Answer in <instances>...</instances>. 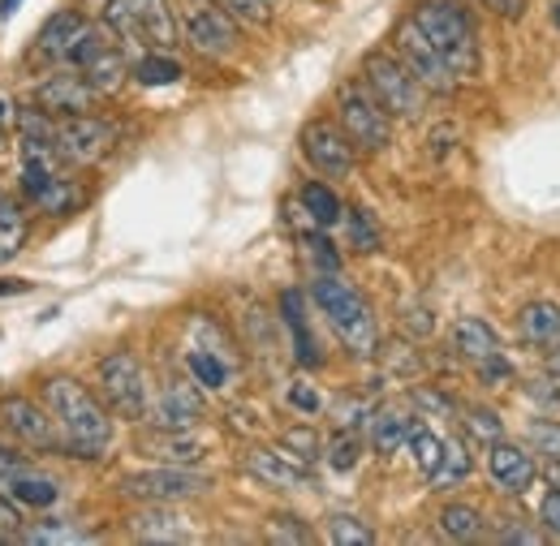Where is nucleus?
I'll list each match as a JSON object with an SVG mask.
<instances>
[{
  "instance_id": "nucleus-53",
  "label": "nucleus",
  "mask_w": 560,
  "mask_h": 546,
  "mask_svg": "<svg viewBox=\"0 0 560 546\" xmlns=\"http://www.w3.org/2000/svg\"><path fill=\"white\" fill-rule=\"evenodd\" d=\"M26 288H31L26 280H0V297H4V293H26Z\"/></svg>"
},
{
  "instance_id": "nucleus-54",
  "label": "nucleus",
  "mask_w": 560,
  "mask_h": 546,
  "mask_svg": "<svg viewBox=\"0 0 560 546\" xmlns=\"http://www.w3.org/2000/svg\"><path fill=\"white\" fill-rule=\"evenodd\" d=\"M548 370H552V375L560 379V344L552 348V357H548Z\"/></svg>"
},
{
  "instance_id": "nucleus-4",
  "label": "nucleus",
  "mask_w": 560,
  "mask_h": 546,
  "mask_svg": "<svg viewBox=\"0 0 560 546\" xmlns=\"http://www.w3.org/2000/svg\"><path fill=\"white\" fill-rule=\"evenodd\" d=\"M104 26L126 39L139 44L147 52H168L177 44V13L168 9V0H108L104 4Z\"/></svg>"
},
{
  "instance_id": "nucleus-7",
  "label": "nucleus",
  "mask_w": 560,
  "mask_h": 546,
  "mask_svg": "<svg viewBox=\"0 0 560 546\" xmlns=\"http://www.w3.org/2000/svg\"><path fill=\"white\" fill-rule=\"evenodd\" d=\"M337 126L358 151H384L393 142V112L366 91V82H346L337 91Z\"/></svg>"
},
{
  "instance_id": "nucleus-29",
  "label": "nucleus",
  "mask_w": 560,
  "mask_h": 546,
  "mask_svg": "<svg viewBox=\"0 0 560 546\" xmlns=\"http://www.w3.org/2000/svg\"><path fill=\"white\" fill-rule=\"evenodd\" d=\"M298 203H302V211L311 215L315 228H332V224H341V215H346V206H341V199H337V190L324 186V181H306L302 194H298Z\"/></svg>"
},
{
  "instance_id": "nucleus-27",
  "label": "nucleus",
  "mask_w": 560,
  "mask_h": 546,
  "mask_svg": "<svg viewBox=\"0 0 560 546\" xmlns=\"http://www.w3.org/2000/svg\"><path fill=\"white\" fill-rule=\"evenodd\" d=\"M470 470H475V461H470L466 443L462 439H444L440 465L427 474V482H431V490H453V486H462V482L470 478Z\"/></svg>"
},
{
  "instance_id": "nucleus-5",
  "label": "nucleus",
  "mask_w": 560,
  "mask_h": 546,
  "mask_svg": "<svg viewBox=\"0 0 560 546\" xmlns=\"http://www.w3.org/2000/svg\"><path fill=\"white\" fill-rule=\"evenodd\" d=\"M95 388H100V401L108 405V413L126 417V422H142L151 410V383H147V370L130 348H113L100 357L95 366Z\"/></svg>"
},
{
  "instance_id": "nucleus-18",
  "label": "nucleus",
  "mask_w": 560,
  "mask_h": 546,
  "mask_svg": "<svg viewBox=\"0 0 560 546\" xmlns=\"http://www.w3.org/2000/svg\"><path fill=\"white\" fill-rule=\"evenodd\" d=\"M147 417L155 426H168V430H186L203 417V396L190 388V383H164V392L151 401Z\"/></svg>"
},
{
  "instance_id": "nucleus-16",
  "label": "nucleus",
  "mask_w": 560,
  "mask_h": 546,
  "mask_svg": "<svg viewBox=\"0 0 560 546\" xmlns=\"http://www.w3.org/2000/svg\"><path fill=\"white\" fill-rule=\"evenodd\" d=\"M142 456L160 461V465H199L208 456V439L195 435V426L186 430H168V426H155L151 435L139 439Z\"/></svg>"
},
{
  "instance_id": "nucleus-52",
  "label": "nucleus",
  "mask_w": 560,
  "mask_h": 546,
  "mask_svg": "<svg viewBox=\"0 0 560 546\" xmlns=\"http://www.w3.org/2000/svg\"><path fill=\"white\" fill-rule=\"evenodd\" d=\"M415 401L427 405V410H440V413L453 410V405H448V396H440V392H415Z\"/></svg>"
},
{
  "instance_id": "nucleus-56",
  "label": "nucleus",
  "mask_w": 560,
  "mask_h": 546,
  "mask_svg": "<svg viewBox=\"0 0 560 546\" xmlns=\"http://www.w3.org/2000/svg\"><path fill=\"white\" fill-rule=\"evenodd\" d=\"M13 9H18V0H0V13H4V17H9Z\"/></svg>"
},
{
  "instance_id": "nucleus-12",
  "label": "nucleus",
  "mask_w": 560,
  "mask_h": 546,
  "mask_svg": "<svg viewBox=\"0 0 560 546\" xmlns=\"http://www.w3.org/2000/svg\"><path fill=\"white\" fill-rule=\"evenodd\" d=\"M0 426L26 443V448H39V452H61V430H57V417L48 413V405L31 401V396H4L0 401Z\"/></svg>"
},
{
  "instance_id": "nucleus-24",
  "label": "nucleus",
  "mask_w": 560,
  "mask_h": 546,
  "mask_svg": "<svg viewBox=\"0 0 560 546\" xmlns=\"http://www.w3.org/2000/svg\"><path fill=\"white\" fill-rule=\"evenodd\" d=\"M366 430H371V448H375L380 456H393V452L406 448V439H410V430H415V417L401 410H380V413H371Z\"/></svg>"
},
{
  "instance_id": "nucleus-10",
  "label": "nucleus",
  "mask_w": 560,
  "mask_h": 546,
  "mask_svg": "<svg viewBox=\"0 0 560 546\" xmlns=\"http://www.w3.org/2000/svg\"><path fill=\"white\" fill-rule=\"evenodd\" d=\"M298 142H302V155L311 159V168L324 173V177L341 181V177H350L353 164H358V146H353L350 134L337 121H324V117L306 121Z\"/></svg>"
},
{
  "instance_id": "nucleus-31",
  "label": "nucleus",
  "mask_w": 560,
  "mask_h": 546,
  "mask_svg": "<svg viewBox=\"0 0 560 546\" xmlns=\"http://www.w3.org/2000/svg\"><path fill=\"white\" fill-rule=\"evenodd\" d=\"M186 366H190L195 383L208 388V392H220V388L229 383V366H224V357H220L215 348H190V353H186Z\"/></svg>"
},
{
  "instance_id": "nucleus-38",
  "label": "nucleus",
  "mask_w": 560,
  "mask_h": 546,
  "mask_svg": "<svg viewBox=\"0 0 560 546\" xmlns=\"http://www.w3.org/2000/svg\"><path fill=\"white\" fill-rule=\"evenodd\" d=\"M406 448H410V456H415V465H419L422 474H431L435 465H440V452H444V439L435 435V430H427L415 422V430H410V439H406Z\"/></svg>"
},
{
  "instance_id": "nucleus-19",
  "label": "nucleus",
  "mask_w": 560,
  "mask_h": 546,
  "mask_svg": "<svg viewBox=\"0 0 560 546\" xmlns=\"http://www.w3.org/2000/svg\"><path fill=\"white\" fill-rule=\"evenodd\" d=\"M130 530H135V538H142V543H190L195 538L190 521L182 512H173V503L142 508L139 517L130 521Z\"/></svg>"
},
{
  "instance_id": "nucleus-46",
  "label": "nucleus",
  "mask_w": 560,
  "mask_h": 546,
  "mask_svg": "<svg viewBox=\"0 0 560 546\" xmlns=\"http://www.w3.org/2000/svg\"><path fill=\"white\" fill-rule=\"evenodd\" d=\"M500 543H544V530H526L517 517H504L500 530H495Z\"/></svg>"
},
{
  "instance_id": "nucleus-1",
  "label": "nucleus",
  "mask_w": 560,
  "mask_h": 546,
  "mask_svg": "<svg viewBox=\"0 0 560 546\" xmlns=\"http://www.w3.org/2000/svg\"><path fill=\"white\" fill-rule=\"evenodd\" d=\"M44 405L57 417L61 430V456H82V461H100L113 443V413L108 405L82 388L70 375H52L44 379Z\"/></svg>"
},
{
  "instance_id": "nucleus-35",
  "label": "nucleus",
  "mask_w": 560,
  "mask_h": 546,
  "mask_svg": "<svg viewBox=\"0 0 560 546\" xmlns=\"http://www.w3.org/2000/svg\"><path fill=\"white\" fill-rule=\"evenodd\" d=\"M328 543L332 546H371L375 543V530L353 517V512H332L328 517Z\"/></svg>"
},
{
  "instance_id": "nucleus-13",
  "label": "nucleus",
  "mask_w": 560,
  "mask_h": 546,
  "mask_svg": "<svg viewBox=\"0 0 560 546\" xmlns=\"http://www.w3.org/2000/svg\"><path fill=\"white\" fill-rule=\"evenodd\" d=\"M113 146H117V130L108 121H100L95 112L61 117V126H57V151L66 164H100Z\"/></svg>"
},
{
  "instance_id": "nucleus-30",
  "label": "nucleus",
  "mask_w": 560,
  "mask_h": 546,
  "mask_svg": "<svg viewBox=\"0 0 560 546\" xmlns=\"http://www.w3.org/2000/svg\"><path fill=\"white\" fill-rule=\"evenodd\" d=\"M13 543H31V546L91 543V534H86V530H73V525H61V521H39V525H18Z\"/></svg>"
},
{
  "instance_id": "nucleus-20",
  "label": "nucleus",
  "mask_w": 560,
  "mask_h": 546,
  "mask_svg": "<svg viewBox=\"0 0 560 546\" xmlns=\"http://www.w3.org/2000/svg\"><path fill=\"white\" fill-rule=\"evenodd\" d=\"M453 348H457V357H466V361L479 366L483 357L500 353V336H495V328H491L488 319L466 314V319L453 323Z\"/></svg>"
},
{
  "instance_id": "nucleus-50",
  "label": "nucleus",
  "mask_w": 560,
  "mask_h": 546,
  "mask_svg": "<svg viewBox=\"0 0 560 546\" xmlns=\"http://www.w3.org/2000/svg\"><path fill=\"white\" fill-rule=\"evenodd\" d=\"M22 470H31V461L22 452H13V448H0V486L13 478V474H22Z\"/></svg>"
},
{
  "instance_id": "nucleus-43",
  "label": "nucleus",
  "mask_w": 560,
  "mask_h": 546,
  "mask_svg": "<svg viewBox=\"0 0 560 546\" xmlns=\"http://www.w3.org/2000/svg\"><path fill=\"white\" fill-rule=\"evenodd\" d=\"M466 435H475L479 443H495L504 435V422L491 410H466Z\"/></svg>"
},
{
  "instance_id": "nucleus-9",
  "label": "nucleus",
  "mask_w": 560,
  "mask_h": 546,
  "mask_svg": "<svg viewBox=\"0 0 560 546\" xmlns=\"http://www.w3.org/2000/svg\"><path fill=\"white\" fill-rule=\"evenodd\" d=\"M393 48H397V57L406 61V69L422 82V91L448 95V91L462 82V78L453 73V66L440 57V48H435V44L419 31V22H415V17L397 22V31H393Z\"/></svg>"
},
{
  "instance_id": "nucleus-34",
  "label": "nucleus",
  "mask_w": 560,
  "mask_h": 546,
  "mask_svg": "<svg viewBox=\"0 0 560 546\" xmlns=\"http://www.w3.org/2000/svg\"><path fill=\"white\" fill-rule=\"evenodd\" d=\"M358 456H362L358 430H353V426H337V435L324 443V461H328L337 474H350L353 465H358Z\"/></svg>"
},
{
  "instance_id": "nucleus-40",
  "label": "nucleus",
  "mask_w": 560,
  "mask_h": 546,
  "mask_svg": "<svg viewBox=\"0 0 560 546\" xmlns=\"http://www.w3.org/2000/svg\"><path fill=\"white\" fill-rule=\"evenodd\" d=\"M78 203H82V190L73 186L70 177H57V181L39 194V206L52 211V215H70V211H78Z\"/></svg>"
},
{
  "instance_id": "nucleus-55",
  "label": "nucleus",
  "mask_w": 560,
  "mask_h": 546,
  "mask_svg": "<svg viewBox=\"0 0 560 546\" xmlns=\"http://www.w3.org/2000/svg\"><path fill=\"white\" fill-rule=\"evenodd\" d=\"M548 478H552V486H560V461H552V470H548Z\"/></svg>"
},
{
  "instance_id": "nucleus-33",
  "label": "nucleus",
  "mask_w": 560,
  "mask_h": 546,
  "mask_svg": "<svg viewBox=\"0 0 560 546\" xmlns=\"http://www.w3.org/2000/svg\"><path fill=\"white\" fill-rule=\"evenodd\" d=\"M130 73L139 78L142 86H173L182 78V66L168 52H142L139 61L130 66Z\"/></svg>"
},
{
  "instance_id": "nucleus-23",
  "label": "nucleus",
  "mask_w": 560,
  "mask_h": 546,
  "mask_svg": "<svg viewBox=\"0 0 560 546\" xmlns=\"http://www.w3.org/2000/svg\"><path fill=\"white\" fill-rule=\"evenodd\" d=\"M280 310H284V323H289V336H293V357H298L302 366H319V361H324V353H319V344H315L311 328H306L302 293H298V288H289V293L280 297Z\"/></svg>"
},
{
  "instance_id": "nucleus-22",
  "label": "nucleus",
  "mask_w": 560,
  "mask_h": 546,
  "mask_svg": "<svg viewBox=\"0 0 560 546\" xmlns=\"http://www.w3.org/2000/svg\"><path fill=\"white\" fill-rule=\"evenodd\" d=\"M82 26H86V17L78 13V9H57L48 22H44V31H39V57H52V61H66V52H70V44L82 35Z\"/></svg>"
},
{
  "instance_id": "nucleus-47",
  "label": "nucleus",
  "mask_w": 560,
  "mask_h": 546,
  "mask_svg": "<svg viewBox=\"0 0 560 546\" xmlns=\"http://www.w3.org/2000/svg\"><path fill=\"white\" fill-rule=\"evenodd\" d=\"M306 246H311V259H315L324 272H337V268H341V259H337V250H332V241H328L324 233H311Z\"/></svg>"
},
{
  "instance_id": "nucleus-15",
  "label": "nucleus",
  "mask_w": 560,
  "mask_h": 546,
  "mask_svg": "<svg viewBox=\"0 0 560 546\" xmlns=\"http://www.w3.org/2000/svg\"><path fill=\"white\" fill-rule=\"evenodd\" d=\"M488 474L504 495H526V490L535 486V478H539L535 456H530L526 448L509 443L504 435H500L495 443H488Z\"/></svg>"
},
{
  "instance_id": "nucleus-39",
  "label": "nucleus",
  "mask_w": 560,
  "mask_h": 546,
  "mask_svg": "<svg viewBox=\"0 0 560 546\" xmlns=\"http://www.w3.org/2000/svg\"><path fill=\"white\" fill-rule=\"evenodd\" d=\"M346 228H350V241L353 250H362V254H375L380 250V228H375V219H371V211H362V206H346Z\"/></svg>"
},
{
  "instance_id": "nucleus-8",
  "label": "nucleus",
  "mask_w": 560,
  "mask_h": 546,
  "mask_svg": "<svg viewBox=\"0 0 560 546\" xmlns=\"http://www.w3.org/2000/svg\"><path fill=\"white\" fill-rule=\"evenodd\" d=\"M177 31L182 39L199 52V57H229L237 44H242V31H237V17L229 9H220L215 0H182L177 9Z\"/></svg>"
},
{
  "instance_id": "nucleus-49",
  "label": "nucleus",
  "mask_w": 560,
  "mask_h": 546,
  "mask_svg": "<svg viewBox=\"0 0 560 546\" xmlns=\"http://www.w3.org/2000/svg\"><path fill=\"white\" fill-rule=\"evenodd\" d=\"M22 237H26L22 224H0V263L13 259V254L22 250Z\"/></svg>"
},
{
  "instance_id": "nucleus-21",
  "label": "nucleus",
  "mask_w": 560,
  "mask_h": 546,
  "mask_svg": "<svg viewBox=\"0 0 560 546\" xmlns=\"http://www.w3.org/2000/svg\"><path fill=\"white\" fill-rule=\"evenodd\" d=\"M522 336L535 348H557L560 344V306L557 301H526L517 314Z\"/></svg>"
},
{
  "instance_id": "nucleus-3",
  "label": "nucleus",
  "mask_w": 560,
  "mask_h": 546,
  "mask_svg": "<svg viewBox=\"0 0 560 546\" xmlns=\"http://www.w3.org/2000/svg\"><path fill=\"white\" fill-rule=\"evenodd\" d=\"M315 306L324 310V319L332 323V332L341 336V344L350 348L353 357H371L380 348V328H375V314L366 306V297L346 284L337 272H319L315 288H311Z\"/></svg>"
},
{
  "instance_id": "nucleus-48",
  "label": "nucleus",
  "mask_w": 560,
  "mask_h": 546,
  "mask_svg": "<svg viewBox=\"0 0 560 546\" xmlns=\"http://www.w3.org/2000/svg\"><path fill=\"white\" fill-rule=\"evenodd\" d=\"M289 405L298 413H306V417L324 410V401H319V392H315L311 383H289Z\"/></svg>"
},
{
  "instance_id": "nucleus-51",
  "label": "nucleus",
  "mask_w": 560,
  "mask_h": 546,
  "mask_svg": "<svg viewBox=\"0 0 560 546\" xmlns=\"http://www.w3.org/2000/svg\"><path fill=\"white\" fill-rule=\"evenodd\" d=\"M488 13H495V17H509V22H517L522 13H526V0H479Z\"/></svg>"
},
{
  "instance_id": "nucleus-2",
  "label": "nucleus",
  "mask_w": 560,
  "mask_h": 546,
  "mask_svg": "<svg viewBox=\"0 0 560 546\" xmlns=\"http://www.w3.org/2000/svg\"><path fill=\"white\" fill-rule=\"evenodd\" d=\"M419 31L440 48V57L453 66L457 78H475L479 73V31L475 17L462 0H419L415 13Z\"/></svg>"
},
{
  "instance_id": "nucleus-28",
  "label": "nucleus",
  "mask_w": 560,
  "mask_h": 546,
  "mask_svg": "<svg viewBox=\"0 0 560 546\" xmlns=\"http://www.w3.org/2000/svg\"><path fill=\"white\" fill-rule=\"evenodd\" d=\"M435 525H440V534L448 543H475L483 534V512L475 503H444Z\"/></svg>"
},
{
  "instance_id": "nucleus-41",
  "label": "nucleus",
  "mask_w": 560,
  "mask_h": 546,
  "mask_svg": "<svg viewBox=\"0 0 560 546\" xmlns=\"http://www.w3.org/2000/svg\"><path fill=\"white\" fill-rule=\"evenodd\" d=\"M526 396H530V405L544 413H560V379L548 370V375H539V379H530L526 383Z\"/></svg>"
},
{
  "instance_id": "nucleus-42",
  "label": "nucleus",
  "mask_w": 560,
  "mask_h": 546,
  "mask_svg": "<svg viewBox=\"0 0 560 546\" xmlns=\"http://www.w3.org/2000/svg\"><path fill=\"white\" fill-rule=\"evenodd\" d=\"M220 9H229L237 22H246V26H268L272 22V4L268 0H215Z\"/></svg>"
},
{
  "instance_id": "nucleus-25",
  "label": "nucleus",
  "mask_w": 560,
  "mask_h": 546,
  "mask_svg": "<svg viewBox=\"0 0 560 546\" xmlns=\"http://www.w3.org/2000/svg\"><path fill=\"white\" fill-rule=\"evenodd\" d=\"M78 73H82V78H86V82H91L100 95H113V91H117V86L130 78V61H126V52H121L117 44H108V48H100V52H95L86 66L78 69Z\"/></svg>"
},
{
  "instance_id": "nucleus-58",
  "label": "nucleus",
  "mask_w": 560,
  "mask_h": 546,
  "mask_svg": "<svg viewBox=\"0 0 560 546\" xmlns=\"http://www.w3.org/2000/svg\"><path fill=\"white\" fill-rule=\"evenodd\" d=\"M557 22H560V9H557Z\"/></svg>"
},
{
  "instance_id": "nucleus-14",
  "label": "nucleus",
  "mask_w": 560,
  "mask_h": 546,
  "mask_svg": "<svg viewBox=\"0 0 560 546\" xmlns=\"http://www.w3.org/2000/svg\"><path fill=\"white\" fill-rule=\"evenodd\" d=\"M95 99H100V91L82 73H52L35 91V104L44 112H52V117H82V112L95 108Z\"/></svg>"
},
{
  "instance_id": "nucleus-36",
  "label": "nucleus",
  "mask_w": 560,
  "mask_h": 546,
  "mask_svg": "<svg viewBox=\"0 0 560 546\" xmlns=\"http://www.w3.org/2000/svg\"><path fill=\"white\" fill-rule=\"evenodd\" d=\"M526 443H530V452H539L544 461H560V422L557 417H530V426H526Z\"/></svg>"
},
{
  "instance_id": "nucleus-45",
  "label": "nucleus",
  "mask_w": 560,
  "mask_h": 546,
  "mask_svg": "<svg viewBox=\"0 0 560 546\" xmlns=\"http://www.w3.org/2000/svg\"><path fill=\"white\" fill-rule=\"evenodd\" d=\"M475 370H479V379H483V383H491V388H500V383H509V379H513V361H509L504 353H491V357H483Z\"/></svg>"
},
{
  "instance_id": "nucleus-37",
  "label": "nucleus",
  "mask_w": 560,
  "mask_h": 546,
  "mask_svg": "<svg viewBox=\"0 0 560 546\" xmlns=\"http://www.w3.org/2000/svg\"><path fill=\"white\" fill-rule=\"evenodd\" d=\"M264 534H268V543H277V546H306V543H315V530H311L302 517H293V512H280V517H272Z\"/></svg>"
},
{
  "instance_id": "nucleus-32",
  "label": "nucleus",
  "mask_w": 560,
  "mask_h": 546,
  "mask_svg": "<svg viewBox=\"0 0 560 546\" xmlns=\"http://www.w3.org/2000/svg\"><path fill=\"white\" fill-rule=\"evenodd\" d=\"M280 452H284V456H293L298 465H306V470H311V465L324 456V439H319L311 426H289V430L280 435Z\"/></svg>"
},
{
  "instance_id": "nucleus-44",
  "label": "nucleus",
  "mask_w": 560,
  "mask_h": 546,
  "mask_svg": "<svg viewBox=\"0 0 560 546\" xmlns=\"http://www.w3.org/2000/svg\"><path fill=\"white\" fill-rule=\"evenodd\" d=\"M539 530L544 534H552V538H560V486H552V490H544V499H539Z\"/></svg>"
},
{
  "instance_id": "nucleus-17",
  "label": "nucleus",
  "mask_w": 560,
  "mask_h": 546,
  "mask_svg": "<svg viewBox=\"0 0 560 546\" xmlns=\"http://www.w3.org/2000/svg\"><path fill=\"white\" fill-rule=\"evenodd\" d=\"M242 465H246L250 478H259L264 486H277V490H302V486H311L306 465H298L280 448H250Z\"/></svg>"
},
{
  "instance_id": "nucleus-26",
  "label": "nucleus",
  "mask_w": 560,
  "mask_h": 546,
  "mask_svg": "<svg viewBox=\"0 0 560 546\" xmlns=\"http://www.w3.org/2000/svg\"><path fill=\"white\" fill-rule=\"evenodd\" d=\"M0 495L13 499V503H22V508H52L61 490H57L52 478H44L35 470H22V474H13V478L0 486Z\"/></svg>"
},
{
  "instance_id": "nucleus-6",
  "label": "nucleus",
  "mask_w": 560,
  "mask_h": 546,
  "mask_svg": "<svg viewBox=\"0 0 560 546\" xmlns=\"http://www.w3.org/2000/svg\"><path fill=\"white\" fill-rule=\"evenodd\" d=\"M362 82H366V91L393 112V121H397V117H401V121L422 117L427 91H422L419 78L406 69L401 57H393V52H366V57H362Z\"/></svg>"
},
{
  "instance_id": "nucleus-11",
  "label": "nucleus",
  "mask_w": 560,
  "mask_h": 546,
  "mask_svg": "<svg viewBox=\"0 0 560 546\" xmlns=\"http://www.w3.org/2000/svg\"><path fill=\"white\" fill-rule=\"evenodd\" d=\"M211 482L203 474H195L190 465H155V470H142L121 482V490L130 499L142 503H182V499H195L203 495Z\"/></svg>"
},
{
  "instance_id": "nucleus-57",
  "label": "nucleus",
  "mask_w": 560,
  "mask_h": 546,
  "mask_svg": "<svg viewBox=\"0 0 560 546\" xmlns=\"http://www.w3.org/2000/svg\"><path fill=\"white\" fill-rule=\"evenodd\" d=\"M0 121H4V99H0Z\"/></svg>"
}]
</instances>
